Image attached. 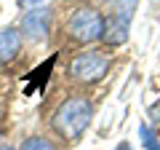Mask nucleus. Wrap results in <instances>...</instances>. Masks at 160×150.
<instances>
[{
	"label": "nucleus",
	"instance_id": "1",
	"mask_svg": "<svg viewBox=\"0 0 160 150\" xmlns=\"http://www.w3.org/2000/svg\"><path fill=\"white\" fill-rule=\"evenodd\" d=\"M93 118V107L88 99L83 97H69L59 104V110L53 113V129L62 134L64 139H78L80 134L88 129Z\"/></svg>",
	"mask_w": 160,
	"mask_h": 150
},
{
	"label": "nucleus",
	"instance_id": "2",
	"mask_svg": "<svg viewBox=\"0 0 160 150\" xmlns=\"http://www.w3.org/2000/svg\"><path fill=\"white\" fill-rule=\"evenodd\" d=\"M109 70V56L102 51H83L69 62V75L80 83H96Z\"/></svg>",
	"mask_w": 160,
	"mask_h": 150
},
{
	"label": "nucleus",
	"instance_id": "3",
	"mask_svg": "<svg viewBox=\"0 0 160 150\" xmlns=\"http://www.w3.org/2000/svg\"><path fill=\"white\" fill-rule=\"evenodd\" d=\"M67 29H69V35H72V40L93 43V40H99L104 35V16L99 11H93V8H80V11L72 13Z\"/></svg>",
	"mask_w": 160,
	"mask_h": 150
},
{
	"label": "nucleus",
	"instance_id": "4",
	"mask_svg": "<svg viewBox=\"0 0 160 150\" xmlns=\"http://www.w3.org/2000/svg\"><path fill=\"white\" fill-rule=\"evenodd\" d=\"M48 29H51V11L48 8H29L22 19V29L19 32L32 43H40L48 38Z\"/></svg>",
	"mask_w": 160,
	"mask_h": 150
},
{
	"label": "nucleus",
	"instance_id": "5",
	"mask_svg": "<svg viewBox=\"0 0 160 150\" xmlns=\"http://www.w3.org/2000/svg\"><path fill=\"white\" fill-rule=\"evenodd\" d=\"M126 38H128V22L126 19H118V16L104 19L102 40L107 43V46H120V43H126Z\"/></svg>",
	"mask_w": 160,
	"mask_h": 150
},
{
	"label": "nucleus",
	"instance_id": "6",
	"mask_svg": "<svg viewBox=\"0 0 160 150\" xmlns=\"http://www.w3.org/2000/svg\"><path fill=\"white\" fill-rule=\"evenodd\" d=\"M22 48V32L13 27L0 29V62H11Z\"/></svg>",
	"mask_w": 160,
	"mask_h": 150
},
{
	"label": "nucleus",
	"instance_id": "7",
	"mask_svg": "<svg viewBox=\"0 0 160 150\" xmlns=\"http://www.w3.org/2000/svg\"><path fill=\"white\" fill-rule=\"evenodd\" d=\"M102 6H109V11H112V16L118 19H126V22H131L133 11H136L139 0H99Z\"/></svg>",
	"mask_w": 160,
	"mask_h": 150
},
{
	"label": "nucleus",
	"instance_id": "8",
	"mask_svg": "<svg viewBox=\"0 0 160 150\" xmlns=\"http://www.w3.org/2000/svg\"><path fill=\"white\" fill-rule=\"evenodd\" d=\"M22 150H56V147H53V142L46 139V137H29V139H24Z\"/></svg>",
	"mask_w": 160,
	"mask_h": 150
},
{
	"label": "nucleus",
	"instance_id": "9",
	"mask_svg": "<svg viewBox=\"0 0 160 150\" xmlns=\"http://www.w3.org/2000/svg\"><path fill=\"white\" fill-rule=\"evenodd\" d=\"M139 137H142V145L147 150H160V142L155 139V134H152L149 126H139Z\"/></svg>",
	"mask_w": 160,
	"mask_h": 150
},
{
	"label": "nucleus",
	"instance_id": "10",
	"mask_svg": "<svg viewBox=\"0 0 160 150\" xmlns=\"http://www.w3.org/2000/svg\"><path fill=\"white\" fill-rule=\"evenodd\" d=\"M149 121H152L155 129H160V102H155L152 107H149Z\"/></svg>",
	"mask_w": 160,
	"mask_h": 150
},
{
	"label": "nucleus",
	"instance_id": "11",
	"mask_svg": "<svg viewBox=\"0 0 160 150\" xmlns=\"http://www.w3.org/2000/svg\"><path fill=\"white\" fill-rule=\"evenodd\" d=\"M115 150H131V145H128V142H120V145H118Z\"/></svg>",
	"mask_w": 160,
	"mask_h": 150
},
{
	"label": "nucleus",
	"instance_id": "12",
	"mask_svg": "<svg viewBox=\"0 0 160 150\" xmlns=\"http://www.w3.org/2000/svg\"><path fill=\"white\" fill-rule=\"evenodd\" d=\"M22 3H24V6H32V8H35V3H43V0H22Z\"/></svg>",
	"mask_w": 160,
	"mask_h": 150
},
{
	"label": "nucleus",
	"instance_id": "13",
	"mask_svg": "<svg viewBox=\"0 0 160 150\" xmlns=\"http://www.w3.org/2000/svg\"><path fill=\"white\" fill-rule=\"evenodd\" d=\"M0 150H13V147H8V145H0Z\"/></svg>",
	"mask_w": 160,
	"mask_h": 150
}]
</instances>
